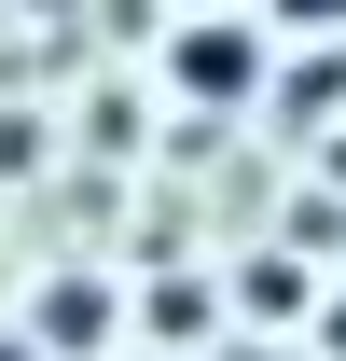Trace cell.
<instances>
[{"instance_id":"7a4b0ae2","label":"cell","mask_w":346,"mask_h":361,"mask_svg":"<svg viewBox=\"0 0 346 361\" xmlns=\"http://www.w3.org/2000/svg\"><path fill=\"white\" fill-rule=\"evenodd\" d=\"M111 319H125L111 278H56L42 306H28V348H42V361H84V348H111Z\"/></svg>"},{"instance_id":"3957f363","label":"cell","mask_w":346,"mask_h":361,"mask_svg":"<svg viewBox=\"0 0 346 361\" xmlns=\"http://www.w3.org/2000/svg\"><path fill=\"white\" fill-rule=\"evenodd\" d=\"M139 319H153V361H180V348H208L222 292H208V278H167V292H139Z\"/></svg>"},{"instance_id":"277c9868","label":"cell","mask_w":346,"mask_h":361,"mask_svg":"<svg viewBox=\"0 0 346 361\" xmlns=\"http://www.w3.org/2000/svg\"><path fill=\"white\" fill-rule=\"evenodd\" d=\"M263 14H277V28H319V42L346 28V0H263Z\"/></svg>"},{"instance_id":"6da1fadb","label":"cell","mask_w":346,"mask_h":361,"mask_svg":"<svg viewBox=\"0 0 346 361\" xmlns=\"http://www.w3.org/2000/svg\"><path fill=\"white\" fill-rule=\"evenodd\" d=\"M167 84L194 97V111H250V97H263V28L236 14V0H222V14H194V28L167 42Z\"/></svg>"},{"instance_id":"5b68a950","label":"cell","mask_w":346,"mask_h":361,"mask_svg":"<svg viewBox=\"0 0 346 361\" xmlns=\"http://www.w3.org/2000/svg\"><path fill=\"white\" fill-rule=\"evenodd\" d=\"M0 361H42V348H28V334H0Z\"/></svg>"},{"instance_id":"8992f818","label":"cell","mask_w":346,"mask_h":361,"mask_svg":"<svg viewBox=\"0 0 346 361\" xmlns=\"http://www.w3.org/2000/svg\"><path fill=\"white\" fill-rule=\"evenodd\" d=\"M194 14H222V0H194Z\"/></svg>"}]
</instances>
